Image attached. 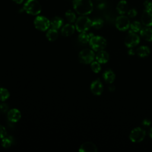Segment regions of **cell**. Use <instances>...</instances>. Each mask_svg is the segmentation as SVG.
I'll list each match as a JSON object with an SVG mask.
<instances>
[{"label":"cell","instance_id":"obj_8","mask_svg":"<svg viewBox=\"0 0 152 152\" xmlns=\"http://www.w3.org/2000/svg\"><path fill=\"white\" fill-rule=\"evenodd\" d=\"M130 21L127 16L121 15L118 16L115 20V26L120 31H126L130 26Z\"/></svg>","mask_w":152,"mask_h":152},{"label":"cell","instance_id":"obj_23","mask_svg":"<svg viewBox=\"0 0 152 152\" xmlns=\"http://www.w3.org/2000/svg\"><path fill=\"white\" fill-rule=\"evenodd\" d=\"M129 28H130L129 31H132L134 33H138L140 31V30H141L142 26H141V24L139 21H134L130 24Z\"/></svg>","mask_w":152,"mask_h":152},{"label":"cell","instance_id":"obj_6","mask_svg":"<svg viewBox=\"0 0 152 152\" xmlns=\"http://www.w3.org/2000/svg\"><path fill=\"white\" fill-rule=\"evenodd\" d=\"M34 26L35 28L40 31H45L47 30L50 26V21L49 19L44 16H37L34 20Z\"/></svg>","mask_w":152,"mask_h":152},{"label":"cell","instance_id":"obj_19","mask_svg":"<svg viewBox=\"0 0 152 152\" xmlns=\"http://www.w3.org/2000/svg\"><path fill=\"white\" fill-rule=\"evenodd\" d=\"M137 54L141 58L148 56L150 53V49L147 46H141L137 49Z\"/></svg>","mask_w":152,"mask_h":152},{"label":"cell","instance_id":"obj_17","mask_svg":"<svg viewBox=\"0 0 152 152\" xmlns=\"http://www.w3.org/2000/svg\"><path fill=\"white\" fill-rule=\"evenodd\" d=\"M116 11L120 15H124L128 11V3L125 0H121L116 5Z\"/></svg>","mask_w":152,"mask_h":152},{"label":"cell","instance_id":"obj_10","mask_svg":"<svg viewBox=\"0 0 152 152\" xmlns=\"http://www.w3.org/2000/svg\"><path fill=\"white\" fill-rule=\"evenodd\" d=\"M90 90L94 95H101L103 90V86L100 79H96L91 83L90 85Z\"/></svg>","mask_w":152,"mask_h":152},{"label":"cell","instance_id":"obj_31","mask_svg":"<svg viewBox=\"0 0 152 152\" xmlns=\"http://www.w3.org/2000/svg\"><path fill=\"white\" fill-rule=\"evenodd\" d=\"M144 6L145 7V9L152 10V1L149 0H146L144 2Z\"/></svg>","mask_w":152,"mask_h":152},{"label":"cell","instance_id":"obj_22","mask_svg":"<svg viewBox=\"0 0 152 152\" xmlns=\"http://www.w3.org/2000/svg\"><path fill=\"white\" fill-rule=\"evenodd\" d=\"M92 36H93V34H92L91 33L88 34L87 33H86V31H84V32H81L80 33V34L78 35V39L81 43L85 44L89 42L90 39Z\"/></svg>","mask_w":152,"mask_h":152},{"label":"cell","instance_id":"obj_5","mask_svg":"<svg viewBox=\"0 0 152 152\" xmlns=\"http://www.w3.org/2000/svg\"><path fill=\"white\" fill-rule=\"evenodd\" d=\"M95 58V54L93 50L84 49L81 50L78 55V59L81 63L84 64H91Z\"/></svg>","mask_w":152,"mask_h":152},{"label":"cell","instance_id":"obj_14","mask_svg":"<svg viewBox=\"0 0 152 152\" xmlns=\"http://www.w3.org/2000/svg\"><path fill=\"white\" fill-rule=\"evenodd\" d=\"M95 58L100 64H106L109 59V55L106 51L102 50L97 52L95 55Z\"/></svg>","mask_w":152,"mask_h":152},{"label":"cell","instance_id":"obj_2","mask_svg":"<svg viewBox=\"0 0 152 152\" xmlns=\"http://www.w3.org/2000/svg\"><path fill=\"white\" fill-rule=\"evenodd\" d=\"M24 10L28 14L37 15L42 11V7L37 0H27L24 5Z\"/></svg>","mask_w":152,"mask_h":152},{"label":"cell","instance_id":"obj_35","mask_svg":"<svg viewBox=\"0 0 152 152\" xmlns=\"http://www.w3.org/2000/svg\"><path fill=\"white\" fill-rule=\"evenodd\" d=\"M109 90L110 91H114L115 90V87L113 85L110 86L109 87Z\"/></svg>","mask_w":152,"mask_h":152},{"label":"cell","instance_id":"obj_26","mask_svg":"<svg viewBox=\"0 0 152 152\" xmlns=\"http://www.w3.org/2000/svg\"><path fill=\"white\" fill-rule=\"evenodd\" d=\"M104 24L103 20L101 18H96L91 22V27L95 29L101 28Z\"/></svg>","mask_w":152,"mask_h":152},{"label":"cell","instance_id":"obj_13","mask_svg":"<svg viewBox=\"0 0 152 152\" xmlns=\"http://www.w3.org/2000/svg\"><path fill=\"white\" fill-rule=\"evenodd\" d=\"M78 151L80 152H97V148L94 143L85 142L80 145Z\"/></svg>","mask_w":152,"mask_h":152},{"label":"cell","instance_id":"obj_36","mask_svg":"<svg viewBox=\"0 0 152 152\" xmlns=\"http://www.w3.org/2000/svg\"><path fill=\"white\" fill-rule=\"evenodd\" d=\"M149 136L151 138H152V128L150 129V130L149 131Z\"/></svg>","mask_w":152,"mask_h":152},{"label":"cell","instance_id":"obj_20","mask_svg":"<svg viewBox=\"0 0 152 152\" xmlns=\"http://www.w3.org/2000/svg\"><path fill=\"white\" fill-rule=\"evenodd\" d=\"M50 26L52 28H55V29H59V28L61 27V26L63 24V20L61 17H53L51 21H50Z\"/></svg>","mask_w":152,"mask_h":152},{"label":"cell","instance_id":"obj_30","mask_svg":"<svg viewBox=\"0 0 152 152\" xmlns=\"http://www.w3.org/2000/svg\"><path fill=\"white\" fill-rule=\"evenodd\" d=\"M7 135V131H6V129L5 128L0 125V138L2 139L3 138H4Z\"/></svg>","mask_w":152,"mask_h":152},{"label":"cell","instance_id":"obj_11","mask_svg":"<svg viewBox=\"0 0 152 152\" xmlns=\"http://www.w3.org/2000/svg\"><path fill=\"white\" fill-rule=\"evenodd\" d=\"M141 23L145 27L152 26V10H144L141 15Z\"/></svg>","mask_w":152,"mask_h":152},{"label":"cell","instance_id":"obj_16","mask_svg":"<svg viewBox=\"0 0 152 152\" xmlns=\"http://www.w3.org/2000/svg\"><path fill=\"white\" fill-rule=\"evenodd\" d=\"M141 36L148 42H152V28L150 27L142 28L140 31Z\"/></svg>","mask_w":152,"mask_h":152},{"label":"cell","instance_id":"obj_15","mask_svg":"<svg viewBox=\"0 0 152 152\" xmlns=\"http://www.w3.org/2000/svg\"><path fill=\"white\" fill-rule=\"evenodd\" d=\"M75 27L72 24H66L61 29V34L64 36L68 37L72 35L74 33Z\"/></svg>","mask_w":152,"mask_h":152},{"label":"cell","instance_id":"obj_28","mask_svg":"<svg viewBox=\"0 0 152 152\" xmlns=\"http://www.w3.org/2000/svg\"><path fill=\"white\" fill-rule=\"evenodd\" d=\"M2 146L4 148H9L12 144V140L8 137H4L2 138L1 141Z\"/></svg>","mask_w":152,"mask_h":152},{"label":"cell","instance_id":"obj_32","mask_svg":"<svg viewBox=\"0 0 152 152\" xmlns=\"http://www.w3.org/2000/svg\"><path fill=\"white\" fill-rule=\"evenodd\" d=\"M151 121L149 119H147V118L144 119L142 122V124L145 126H148L151 125Z\"/></svg>","mask_w":152,"mask_h":152},{"label":"cell","instance_id":"obj_7","mask_svg":"<svg viewBox=\"0 0 152 152\" xmlns=\"http://www.w3.org/2000/svg\"><path fill=\"white\" fill-rule=\"evenodd\" d=\"M145 135V130L140 127H137L131 131L129 138L133 142H140L144 139Z\"/></svg>","mask_w":152,"mask_h":152},{"label":"cell","instance_id":"obj_9","mask_svg":"<svg viewBox=\"0 0 152 152\" xmlns=\"http://www.w3.org/2000/svg\"><path fill=\"white\" fill-rule=\"evenodd\" d=\"M140 42V38L139 36L136 33L129 31L125 39L124 43L127 48H132L138 45Z\"/></svg>","mask_w":152,"mask_h":152},{"label":"cell","instance_id":"obj_34","mask_svg":"<svg viewBox=\"0 0 152 152\" xmlns=\"http://www.w3.org/2000/svg\"><path fill=\"white\" fill-rule=\"evenodd\" d=\"M12 1L17 4H21L24 2V0H12Z\"/></svg>","mask_w":152,"mask_h":152},{"label":"cell","instance_id":"obj_1","mask_svg":"<svg viewBox=\"0 0 152 152\" xmlns=\"http://www.w3.org/2000/svg\"><path fill=\"white\" fill-rule=\"evenodd\" d=\"M73 8L75 11L80 15H87L93 10L91 0H73Z\"/></svg>","mask_w":152,"mask_h":152},{"label":"cell","instance_id":"obj_4","mask_svg":"<svg viewBox=\"0 0 152 152\" xmlns=\"http://www.w3.org/2000/svg\"><path fill=\"white\" fill-rule=\"evenodd\" d=\"M92 21L86 15H81L75 21V29L78 32H84L88 30L91 27Z\"/></svg>","mask_w":152,"mask_h":152},{"label":"cell","instance_id":"obj_3","mask_svg":"<svg viewBox=\"0 0 152 152\" xmlns=\"http://www.w3.org/2000/svg\"><path fill=\"white\" fill-rule=\"evenodd\" d=\"M89 45L93 50L98 52L103 50L106 48L107 42L102 36H93L90 39Z\"/></svg>","mask_w":152,"mask_h":152},{"label":"cell","instance_id":"obj_18","mask_svg":"<svg viewBox=\"0 0 152 152\" xmlns=\"http://www.w3.org/2000/svg\"><path fill=\"white\" fill-rule=\"evenodd\" d=\"M103 77L106 83L112 84L115 80V74L112 69H109L103 72Z\"/></svg>","mask_w":152,"mask_h":152},{"label":"cell","instance_id":"obj_12","mask_svg":"<svg viewBox=\"0 0 152 152\" xmlns=\"http://www.w3.org/2000/svg\"><path fill=\"white\" fill-rule=\"evenodd\" d=\"M21 114L20 111L15 108L10 109L7 113L8 119L11 122H17L21 119Z\"/></svg>","mask_w":152,"mask_h":152},{"label":"cell","instance_id":"obj_21","mask_svg":"<svg viewBox=\"0 0 152 152\" xmlns=\"http://www.w3.org/2000/svg\"><path fill=\"white\" fill-rule=\"evenodd\" d=\"M46 36L49 41L53 42L58 38V33L56 29L51 28L49 29L46 33Z\"/></svg>","mask_w":152,"mask_h":152},{"label":"cell","instance_id":"obj_33","mask_svg":"<svg viewBox=\"0 0 152 152\" xmlns=\"http://www.w3.org/2000/svg\"><path fill=\"white\" fill-rule=\"evenodd\" d=\"M128 55H135V51L132 49H131V48H130V49L128 51Z\"/></svg>","mask_w":152,"mask_h":152},{"label":"cell","instance_id":"obj_25","mask_svg":"<svg viewBox=\"0 0 152 152\" xmlns=\"http://www.w3.org/2000/svg\"><path fill=\"white\" fill-rule=\"evenodd\" d=\"M65 15L66 20L71 23L75 22L76 20H77L76 15H75V13L73 11H72L71 10H68L67 11H66Z\"/></svg>","mask_w":152,"mask_h":152},{"label":"cell","instance_id":"obj_27","mask_svg":"<svg viewBox=\"0 0 152 152\" xmlns=\"http://www.w3.org/2000/svg\"><path fill=\"white\" fill-rule=\"evenodd\" d=\"M90 67L91 70L95 72V73H99L100 70H101V66H100V64L96 61H93L91 64H90Z\"/></svg>","mask_w":152,"mask_h":152},{"label":"cell","instance_id":"obj_29","mask_svg":"<svg viewBox=\"0 0 152 152\" xmlns=\"http://www.w3.org/2000/svg\"><path fill=\"white\" fill-rule=\"evenodd\" d=\"M137 11L135 8L130 9L127 12V15L129 18H134L137 15Z\"/></svg>","mask_w":152,"mask_h":152},{"label":"cell","instance_id":"obj_24","mask_svg":"<svg viewBox=\"0 0 152 152\" xmlns=\"http://www.w3.org/2000/svg\"><path fill=\"white\" fill-rule=\"evenodd\" d=\"M10 92L9 91L3 87H0V100L1 101H5L7 100L10 97Z\"/></svg>","mask_w":152,"mask_h":152}]
</instances>
